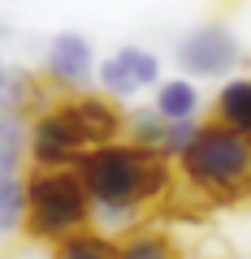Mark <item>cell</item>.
I'll use <instances>...</instances> for the list:
<instances>
[{
    "label": "cell",
    "mask_w": 251,
    "mask_h": 259,
    "mask_svg": "<svg viewBox=\"0 0 251 259\" xmlns=\"http://www.w3.org/2000/svg\"><path fill=\"white\" fill-rule=\"evenodd\" d=\"M199 125L204 121H165L156 108H130L126 112V139L156 151V156H165V160L182 156L191 147V139L199 134Z\"/></svg>",
    "instance_id": "cell-8"
},
{
    "label": "cell",
    "mask_w": 251,
    "mask_h": 259,
    "mask_svg": "<svg viewBox=\"0 0 251 259\" xmlns=\"http://www.w3.org/2000/svg\"><path fill=\"white\" fill-rule=\"evenodd\" d=\"M173 61L186 78H230L242 65V39L225 22H199L173 44Z\"/></svg>",
    "instance_id": "cell-4"
},
{
    "label": "cell",
    "mask_w": 251,
    "mask_h": 259,
    "mask_svg": "<svg viewBox=\"0 0 251 259\" xmlns=\"http://www.w3.org/2000/svg\"><path fill=\"white\" fill-rule=\"evenodd\" d=\"M52 259H117V238L104 229H78L52 246Z\"/></svg>",
    "instance_id": "cell-13"
},
{
    "label": "cell",
    "mask_w": 251,
    "mask_h": 259,
    "mask_svg": "<svg viewBox=\"0 0 251 259\" xmlns=\"http://www.w3.org/2000/svg\"><path fill=\"white\" fill-rule=\"evenodd\" d=\"M22 164H26V125H5L0 130V182L22 177Z\"/></svg>",
    "instance_id": "cell-15"
},
{
    "label": "cell",
    "mask_w": 251,
    "mask_h": 259,
    "mask_svg": "<svg viewBox=\"0 0 251 259\" xmlns=\"http://www.w3.org/2000/svg\"><path fill=\"white\" fill-rule=\"evenodd\" d=\"M87 139L78 134L74 117L65 112V104H44L26 125V160L30 168H74L87 156Z\"/></svg>",
    "instance_id": "cell-5"
},
{
    "label": "cell",
    "mask_w": 251,
    "mask_h": 259,
    "mask_svg": "<svg viewBox=\"0 0 251 259\" xmlns=\"http://www.w3.org/2000/svg\"><path fill=\"white\" fill-rule=\"evenodd\" d=\"M65 112L74 117L78 134L87 139V147H100V143L126 139V112L117 108V100H109L104 91H78V95H61Z\"/></svg>",
    "instance_id": "cell-9"
},
{
    "label": "cell",
    "mask_w": 251,
    "mask_h": 259,
    "mask_svg": "<svg viewBox=\"0 0 251 259\" xmlns=\"http://www.w3.org/2000/svg\"><path fill=\"white\" fill-rule=\"evenodd\" d=\"M212 121L238 130V134H251V78H230V82H221V91H217V100H212Z\"/></svg>",
    "instance_id": "cell-11"
},
{
    "label": "cell",
    "mask_w": 251,
    "mask_h": 259,
    "mask_svg": "<svg viewBox=\"0 0 251 259\" xmlns=\"http://www.w3.org/2000/svg\"><path fill=\"white\" fill-rule=\"evenodd\" d=\"M9 78H13V69H9V65H5V56H0V91L9 87Z\"/></svg>",
    "instance_id": "cell-16"
},
{
    "label": "cell",
    "mask_w": 251,
    "mask_h": 259,
    "mask_svg": "<svg viewBox=\"0 0 251 259\" xmlns=\"http://www.w3.org/2000/svg\"><path fill=\"white\" fill-rule=\"evenodd\" d=\"M117 259H182L177 242L156 225H139V229L117 238Z\"/></svg>",
    "instance_id": "cell-12"
},
{
    "label": "cell",
    "mask_w": 251,
    "mask_h": 259,
    "mask_svg": "<svg viewBox=\"0 0 251 259\" xmlns=\"http://www.w3.org/2000/svg\"><path fill=\"white\" fill-rule=\"evenodd\" d=\"M100 61H95V44L78 30H56L48 39V52H44V82L56 87L65 95L87 91V82L95 78Z\"/></svg>",
    "instance_id": "cell-7"
},
{
    "label": "cell",
    "mask_w": 251,
    "mask_h": 259,
    "mask_svg": "<svg viewBox=\"0 0 251 259\" xmlns=\"http://www.w3.org/2000/svg\"><path fill=\"white\" fill-rule=\"evenodd\" d=\"M173 164L182 190L195 194L199 203H238L242 194H251V134H238L221 121H204Z\"/></svg>",
    "instance_id": "cell-2"
},
{
    "label": "cell",
    "mask_w": 251,
    "mask_h": 259,
    "mask_svg": "<svg viewBox=\"0 0 251 259\" xmlns=\"http://www.w3.org/2000/svg\"><path fill=\"white\" fill-rule=\"evenodd\" d=\"M26 233V173L0 182V238Z\"/></svg>",
    "instance_id": "cell-14"
},
{
    "label": "cell",
    "mask_w": 251,
    "mask_h": 259,
    "mask_svg": "<svg viewBox=\"0 0 251 259\" xmlns=\"http://www.w3.org/2000/svg\"><path fill=\"white\" fill-rule=\"evenodd\" d=\"M95 225V207L78 168H30L26 173V238L56 246L61 238Z\"/></svg>",
    "instance_id": "cell-3"
},
{
    "label": "cell",
    "mask_w": 251,
    "mask_h": 259,
    "mask_svg": "<svg viewBox=\"0 0 251 259\" xmlns=\"http://www.w3.org/2000/svg\"><path fill=\"white\" fill-rule=\"evenodd\" d=\"M152 108L160 112L165 121H199V108H204V95H199L195 78H165V82L152 91Z\"/></svg>",
    "instance_id": "cell-10"
},
{
    "label": "cell",
    "mask_w": 251,
    "mask_h": 259,
    "mask_svg": "<svg viewBox=\"0 0 251 259\" xmlns=\"http://www.w3.org/2000/svg\"><path fill=\"white\" fill-rule=\"evenodd\" d=\"M95 82L109 100H134L143 91H156L160 78V56L143 44H121L117 52H109L95 69Z\"/></svg>",
    "instance_id": "cell-6"
},
{
    "label": "cell",
    "mask_w": 251,
    "mask_h": 259,
    "mask_svg": "<svg viewBox=\"0 0 251 259\" xmlns=\"http://www.w3.org/2000/svg\"><path fill=\"white\" fill-rule=\"evenodd\" d=\"M78 177H83L87 194L95 207V229H139L143 212L156 207L160 199H169L173 190V168L165 156L139 147L130 139H113L91 147L78 160Z\"/></svg>",
    "instance_id": "cell-1"
}]
</instances>
